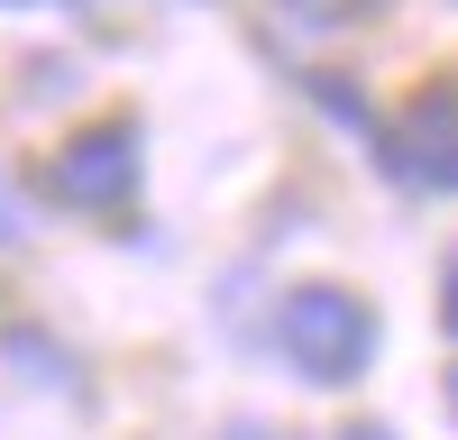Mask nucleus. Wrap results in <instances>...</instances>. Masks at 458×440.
Listing matches in <instances>:
<instances>
[{
    "label": "nucleus",
    "instance_id": "f257e3e1",
    "mask_svg": "<svg viewBox=\"0 0 458 440\" xmlns=\"http://www.w3.org/2000/svg\"><path fill=\"white\" fill-rule=\"evenodd\" d=\"M276 349L312 385H358L376 367V312L358 303V293H339V284H302L276 312Z\"/></svg>",
    "mask_w": 458,
    "mask_h": 440
},
{
    "label": "nucleus",
    "instance_id": "f03ea898",
    "mask_svg": "<svg viewBox=\"0 0 458 440\" xmlns=\"http://www.w3.org/2000/svg\"><path fill=\"white\" fill-rule=\"evenodd\" d=\"M386 174L412 193H458V83H422L386 129Z\"/></svg>",
    "mask_w": 458,
    "mask_h": 440
},
{
    "label": "nucleus",
    "instance_id": "7ed1b4c3",
    "mask_svg": "<svg viewBox=\"0 0 458 440\" xmlns=\"http://www.w3.org/2000/svg\"><path fill=\"white\" fill-rule=\"evenodd\" d=\"M47 174H55V193H64L73 211H120V202L138 193V129H129V120H101V129L73 138Z\"/></svg>",
    "mask_w": 458,
    "mask_h": 440
},
{
    "label": "nucleus",
    "instance_id": "20e7f679",
    "mask_svg": "<svg viewBox=\"0 0 458 440\" xmlns=\"http://www.w3.org/2000/svg\"><path fill=\"white\" fill-rule=\"evenodd\" d=\"M284 19H302V28H349V19H367V0H284Z\"/></svg>",
    "mask_w": 458,
    "mask_h": 440
},
{
    "label": "nucleus",
    "instance_id": "39448f33",
    "mask_svg": "<svg viewBox=\"0 0 458 440\" xmlns=\"http://www.w3.org/2000/svg\"><path fill=\"white\" fill-rule=\"evenodd\" d=\"M440 330L458 340V257H449V275H440Z\"/></svg>",
    "mask_w": 458,
    "mask_h": 440
},
{
    "label": "nucleus",
    "instance_id": "423d86ee",
    "mask_svg": "<svg viewBox=\"0 0 458 440\" xmlns=\"http://www.w3.org/2000/svg\"><path fill=\"white\" fill-rule=\"evenodd\" d=\"M339 440H394V431H376V422H358V431H339Z\"/></svg>",
    "mask_w": 458,
    "mask_h": 440
},
{
    "label": "nucleus",
    "instance_id": "0eeeda50",
    "mask_svg": "<svg viewBox=\"0 0 458 440\" xmlns=\"http://www.w3.org/2000/svg\"><path fill=\"white\" fill-rule=\"evenodd\" d=\"M449 413H458V377H449Z\"/></svg>",
    "mask_w": 458,
    "mask_h": 440
},
{
    "label": "nucleus",
    "instance_id": "6e6552de",
    "mask_svg": "<svg viewBox=\"0 0 458 440\" xmlns=\"http://www.w3.org/2000/svg\"><path fill=\"white\" fill-rule=\"evenodd\" d=\"M239 440H266V431H239Z\"/></svg>",
    "mask_w": 458,
    "mask_h": 440
},
{
    "label": "nucleus",
    "instance_id": "1a4fd4ad",
    "mask_svg": "<svg viewBox=\"0 0 458 440\" xmlns=\"http://www.w3.org/2000/svg\"><path fill=\"white\" fill-rule=\"evenodd\" d=\"M0 239H10V220H0Z\"/></svg>",
    "mask_w": 458,
    "mask_h": 440
}]
</instances>
